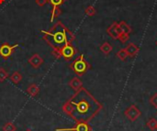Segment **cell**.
<instances>
[{"label": "cell", "mask_w": 157, "mask_h": 131, "mask_svg": "<svg viewBox=\"0 0 157 131\" xmlns=\"http://www.w3.org/2000/svg\"><path fill=\"white\" fill-rule=\"evenodd\" d=\"M103 106L85 87L75 92L62 107L63 111L73 120L89 123L102 110Z\"/></svg>", "instance_id": "cell-1"}, {"label": "cell", "mask_w": 157, "mask_h": 131, "mask_svg": "<svg viewBox=\"0 0 157 131\" xmlns=\"http://www.w3.org/2000/svg\"><path fill=\"white\" fill-rule=\"evenodd\" d=\"M42 39L47 44L55 50H60L67 44H72L75 37L61 21H57L49 30H41Z\"/></svg>", "instance_id": "cell-2"}, {"label": "cell", "mask_w": 157, "mask_h": 131, "mask_svg": "<svg viewBox=\"0 0 157 131\" xmlns=\"http://www.w3.org/2000/svg\"><path fill=\"white\" fill-rule=\"evenodd\" d=\"M70 68L77 76H82L88 71L90 65L86 61L84 55L81 54L80 56H78L76 59L73 61V62L70 64Z\"/></svg>", "instance_id": "cell-3"}, {"label": "cell", "mask_w": 157, "mask_h": 131, "mask_svg": "<svg viewBox=\"0 0 157 131\" xmlns=\"http://www.w3.org/2000/svg\"><path fill=\"white\" fill-rule=\"evenodd\" d=\"M142 115L141 110L135 106V105H132L131 107H129L125 111H124V116L132 122L136 121Z\"/></svg>", "instance_id": "cell-4"}, {"label": "cell", "mask_w": 157, "mask_h": 131, "mask_svg": "<svg viewBox=\"0 0 157 131\" xmlns=\"http://www.w3.org/2000/svg\"><path fill=\"white\" fill-rule=\"evenodd\" d=\"M19 45L18 44H15V45H9L8 43H3L0 46V56L4 59V60H7L15 51V50L17 48H18Z\"/></svg>", "instance_id": "cell-5"}, {"label": "cell", "mask_w": 157, "mask_h": 131, "mask_svg": "<svg viewBox=\"0 0 157 131\" xmlns=\"http://www.w3.org/2000/svg\"><path fill=\"white\" fill-rule=\"evenodd\" d=\"M59 51H60L62 57L65 61H71L76 54V50L72 44H67V45L63 46V48H61L59 50Z\"/></svg>", "instance_id": "cell-6"}, {"label": "cell", "mask_w": 157, "mask_h": 131, "mask_svg": "<svg viewBox=\"0 0 157 131\" xmlns=\"http://www.w3.org/2000/svg\"><path fill=\"white\" fill-rule=\"evenodd\" d=\"M55 131H92L91 126L86 122H77L75 127L70 129H56Z\"/></svg>", "instance_id": "cell-7"}, {"label": "cell", "mask_w": 157, "mask_h": 131, "mask_svg": "<svg viewBox=\"0 0 157 131\" xmlns=\"http://www.w3.org/2000/svg\"><path fill=\"white\" fill-rule=\"evenodd\" d=\"M108 34L113 39H119V36L121 33V30L119 27V23L118 22H114L112 23L107 29Z\"/></svg>", "instance_id": "cell-8"}, {"label": "cell", "mask_w": 157, "mask_h": 131, "mask_svg": "<svg viewBox=\"0 0 157 131\" xmlns=\"http://www.w3.org/2000/svg\"><path fill=\"white\" fill-rule=\"evenodd\" d=\"M28 62H29V64H30V66L32 68L37 69L43 63V59L38 53H35L28 60Z\"/></svg>", "instance_id": "cell-9"}, {"label": "cell", "mask_w": 157, "mask_h": 131, "mask_svg": "<svg viewBox=\"0 0 157 131\" xmlns=\"http://www.w3.org/2000/svg\"><path fill=\"white\" fill-rule=\"evenodd\" d=\"M69 86L75 91L77 92L78 90H80L83 87V83L82 81L78 78V77H74L70 82H69Z\"/></svg>", "instance_id": "cell-10"}, {"label": "cell", "mask_w": 157, "mask_h": 131, "mask_svg": "<svg viewBox=\"0 0 157 131\" xmlns=\"http://www.w3.org/2000/svg\"><path fill=\"white\" fill-rule=\"evenodd\" d=\"M125 49H126V51H127V52H128V55H129L130 57H135V56L138 54L139 51H140V49L138 48V46H136L134 43H130V44H128L127 47H126Z\"/></svg>", "instance_id": "cell-11"}, {"label": "cell", "mask_w": 157, "mask_h": 131, "mask_svg": "<svg viewBox=\"0 0 157 131\" xmlns=\"http://www.w3.org/2000/svg\"><path fill=\"white\" fill-rule=\"evenodd\" d=\"M39 93H40V88H39V86H38L37 84H32L29 85L28 88H27V94H28L29 96H31V97L37 96V95H39Z\"/></svg>", "instance_id": "cell-12"}, {"label": "cell", "mask_w": 157, "mask_h": 131, "mask_svg": "<svg viewBox=\"0 0 157 131\" xmlns=\"http://www.w3.org/2000/svg\"><path fill=\"white\" fill-rule=\"evenodd\" d=\"M62 14V10L60 6H52V9L51 11V22H53L55 18H57Z\"/></svg>", "instance_id": "cell-13"}, {"label": "cell", "mask_w": 157, "mask_h": 131, "mask_svg": "<svg viewBox=\"0 0 157 131\" xmlns=\"http://www.w3.org/2000/svg\"><path fill=\"white\" fill-rule=\"evenodd\" d=\"M119 27L121 30V32L123 33H127V34H130L132 32V28L129 24H127L125 21H121L119 22Z\"/></svg>", "instance_id": "cell-14"}, {"label": "cell", "mask_w": 157, "mask_h": 131, "mask_svg": "<svg viewBox=\"0 0 157 131\" xmlns=\"http://www.w3.org/2000/svg\"><path fill=\"white\" fill-rule=\"evenodd\" d=\"M10 80L13 84H17L21 82L22 80V74L19 73V72H14L12 73V75L10 76Z\"/></svg>", "instance_id": "cell-15"}, {"label": "cell", "mask_w": 157, "mask_h": 131, "mask_svg": "<svg viewBox=\"0 0 157 131\" xmlns=\"http://www.w3.org/2000/svg\"><path fill=\"white\" fill-rule=\"evenodd\" d=\"M100 51L105 54V55H109L111 51H112V46L109 43V42H104L101 46H100Z\"/></svg>", "instance_id": "cell-16"}, {"label": "cell", "mask_w": 157, "mask_h": 131, "mask_svg": "<svg viewBox=\"0 0 157 131\" xmlns=\"http://www.w3.org/2000/svg\"><path fill=\"white\" fill-rule=\"evenodd\" d=\"M128 52L126 51V49H121L117 52V57L121 60V61H125L128 58Z\"/></svg>", "instance_id": "cell-17"}, {"label": "cell", "mask_w": 157, "mask_h": 131, "mask_svg": "<svg viewBox=\"0 0 157 131\" xmlns=\"http://www.w3.org/2000/svg\"><path fill=\"white\" fill-rule=\"evenodd\" d=\"M2 130L3 131H16L17 130V128H16V126H15V124H14V123H12V122H7V123H6V124L3 126V128H2Z\"/></svg>", "instance_id": "cell-18"}, {"label": "cell", "mask_w": 157, "mask_h": 131, "mask_svg": "<svg viewBox=\"0 0 157 131\" xmlns=\"http://www.w3.org/2000/svg\"><path fill=\"white\" fill-rule=\"evenodd\" d=\"M97 13V10L96 8L93 6H88L86 9H85V14L87 16V17H93L95 16Z\"/></svg>", "instance_id": "cell-19"}, {"label": "cell", "mask_w": 157, "mask_h": 131, "mask_svg": "<svg viewBox=\"0 0 157 131\" xmlns=\"http://www.w3.org/2000/svg\"><path fill=\"white\" fill-rule=\"evenodd\" d=\"M146 126H147V128H148L149 129H151V130H155L157 126L156 119H155V118H150V119L147 121Z\"/></svg>", "instance_id": "cell-20"}, {"label": "cell", "mask_w": 157, "mask_h": 131, "mask_svg": "<svg viewBox=\"0 0 157 131\" xmlns=\"http://www.w3.org/2000/svg\"><path fill=\"white\" fill-rule=\"evenodd\" d=\"M7 78H8V73L4 68H0V83L5 82Z\"/></svg>", "instance_id": "cell-21"}, {"label": "cell", "mask_w": 157, "mask_h": 131, "mask_svg": "<svg viewBox=\"0 0 157 131\" xmlns=\"http://www.w3.org/2000/svg\"><path fill=\"white\" fill-rule=\"evenodd\" d=\"M129 39H130V34L121 32V33L120 34V36H119V40H121V41L123 42V43L127 42Z\"/></svg>", "instance_id": "cell-22"}, {"label": "cell", "mask_w": 157, "mask_h": 131, "mask_svg": "<svg viewBox=\"0 0 157 131\" xmlns=\"http://www.w3.org/2000/svg\"><path fill=\"white\" fill-rule=\"evenodd\" d=\"M48 3L52 6H61L64 3V0H48Z\"/></svg>", "instance_id": "cell-23"}, {"label": "cell", "mask_w": 157, "mask_h": 131, "mask_svg": "<svg viewBox=\"0 0 157 131\" xmlns=\"http://www.w3.org/2000/svg\"><path fill=\"white\" fill-rule=\"evenodd\" d=\"M149 101H150L151 105H153L155 108H157V94L153 95L150 97Z\"/></svg>", "instance_id": "cell-24"}, {"label": "cell", "mask_w": 157, "mask_h": 131, "mask_svg": "<svg viewBox=\"0 0 157 131\" xmlns=\"http://www.w3.org/2000/svg\"><path fill=\"white\" fill-rule=\"evenodd\" d=\"M52 55L55 58V59H61L62 58V55L59 51V50H55V49H52Z\"/></svg>", "instance_id": "cell-25"}, {"label": "cell", "mask_w": 157, "mask_h": 131, "mask_svg": "<svg viewBox=\"0 0 157 131\" xmlns=\"http://www.w3.org/2000/svg\"><path fill=\"white\" fill-rule=\"evenodd\" d=\"M35 3L39 6H43L44 5L48 4V0H35Z\"/></svg>", "instance_id": "cell-26"}, {"label": "cell", "mask_w": 157, "mask_h": 131, "mask_svg": "<svg viewBox=\"0 0 157 131\" xmlns=\"http://www.w3.org/2000/svg\"><path fill=\"white\" fill-rule=\"evenodd\" d=\"M6 2V0H0V5H2V4H4Z\"/></svg>", "instance_id": "cell-27"}, {"label": "cell", "mask_w": 157, "mask_h": 131, "mask_svg": "<svg viewBox=\"0 0 157 131\" xmlns=\"http://www.w3.org/2000/svg\"><path fill=\"white\" fill-rule=\"evenodd\" d=\"M156 129V130H157V126H156V129Z\"/></svg>", "instance_id": "cell-28"}, {"label": "cell", "mask_w": 157, "mask_h": 131, "mask_svg": "<svg viewBox=\"0 0 157 131\" xmlns=\"http://www.w3.org/2000/svg\"><path fill=\"white\" fill-rule=\"evenodd\" d=\"M156 45H157V41H156Z\"/></svg>", "instance_id": "cell-29"}, {"label": "cell", "mask_w": 157, "mask_h": 131, "mask_svg": "<svg viewBox=\"0 0 157 131\" xmlns=\"http://www.w3.org/2000/svg\"><path fill=\"white\" fill-rule=\"evenodd\" d=\"M27 131H30V130H27Z\"/></svg>", "instance_id": "cell-30"}, {"label": "cell", "mask_w": 157, "mask_h": 131, "mask_svg": "<svg viewBox=\"0 0 157 131\" xmlns=\"http://www.w3.org/2000/svg\"><path fill=\"white\" fill-rule=\"evenodd\" d=\"M156 114H157V112H156Z\"/></svg>", "instance_id": "cell-31"}]
</instances>
